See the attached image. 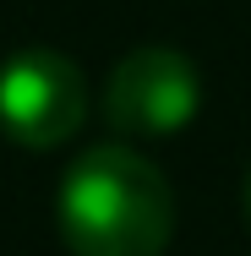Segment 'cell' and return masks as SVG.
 I'll return each instance as SVG.
<instances>
[{
    "instance_id": "cell-3",
    "label": "cell",
    "mask_w": 251,
    "mask_h": 256,
    "mask_svg": "<svg viewBox=\"0 0 251 256\" xmlns=\"http://www.w3.org/2000/svg\"><path fill=\"white\" fill-rule=\"evenodd\" d=\"M88 120V76L60 50H17L0 60V131L28 148H66Z\"/></svg>"
},
{
    "instance_id": "cell-2",
    "label": "cell",
    "mask_w": 251,
    "mask_h": 256,
    "mask_svg": "<svg viewBox=\"0 0 251 256\" xmlns=\"http://www.w3.org/2000/svg\"><path fill=\"white\" fill-rule=\"evenodd\" d=\"M197 109H202V76L191 54H180L175 44H142V50L120 54L104 82V120L131 142H158V136L186 131Z\"/></svg>"
},
{
    "instance_id": "cell-1",
    "label": "cell",
    "mask_w": 251,
    "mask_h": 256,
    "mask_svg": "<svg viewBox=\"0 0 251 256\" xmlns=\"http://www.w3.org/2000/svg\"><path fill=\"white\" fill-rule=\"evenodd\" d=\"M55 229L71 256H164L175 234V191L148 153L99 142L66 164Z\"/></svg>"
},
{
    "instance_id": "cell-4",
    "label": "cell",
    "mask_w": 251,
    "mask_h": 256,
    "mask_svg": "<svg viewBox=\"0 0 251 256\" xmlns=\"http://www.w3.org/2000/svg\"><path fill=\"white\" fill-rule=\"evenodd\" d=\"M240 212H246V229H251V169H246V186H240Z\"/></svg>"
}]
</instances>
